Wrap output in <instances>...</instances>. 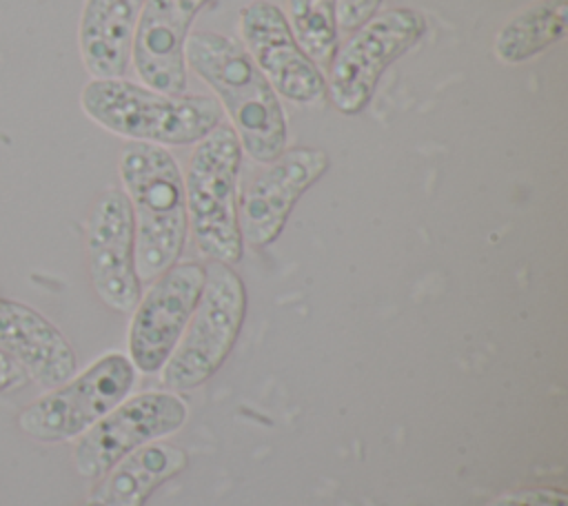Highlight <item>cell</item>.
I'll return each mask as SVG.
<instances>
[{
	"mask_svg": "<svg viewBox=\"0 0 568 506\" xmlns=\"http://www.w3.org/2000/svg\"><path fill=\"white\" fill-rule=\"evenodd\" d=\"M184 62L215 93L242 153L266 164L286 149L288 126L280 95L244 47L217 31H195L186 38Z\"/></svg>",
	"mask_w": 568,
	"mask_h": 506,
	"instance_id": "cell-1",
	"label": "cell"
},
{
	"mask_svg": "<svg viewBox=\"0 0 568 506\" xmlns=\"http://www.w3.org/2000/svg\"><path fill=\"white\" fill-rule=\"evenodd\" d=\"M118 173L133 215L135 273L140 282H153L184 249L189 215L182 173L171 151L144 142L124 144Z\"/></svg>",
	"mask_w": 568,
	"mask_h": 506,
	"instance_id": "cell-2",
	"label": "cell"
},
{
	"mask_svg": "<svg viewBox=\"0 0 568 506\" xmlns=\"http://www.w3.org/2000/svg\"><path fill=\"white\" fill-rule=\"evenodd\" d=\"M80 109L104 131L131 142L189 146L222 124V107L211 95L162 93L124 78L89 80Z\"/></svg>",
	"mask_w": 568,
	"mask_h": 506,
	"instance_id": "cell-3",
	"label": "cell"
},
{
	"mask_svg": "<svg viewBox=\"0 0 568 506\" xmlns=\"http://www.w3.org/2000/svg\"><path fill=\"white\" fill-rule=\"evenodd\" d=\"M242 146L229 124H217L195 142L184 182L186 215L200 253L222 264L242 257L244 242L237 226V173Z\"/></svg>",
	"mask_w": 568,
	"mask_h": 506,
	"instance_id": "cell-4",
	"label": "cell"
},
{
	"mask_svg": "<svg viewBox=\"0 0 568 506\" xmlns=\"http://www.w3.org/2000/svg\"><path fill=\"white\" fill-rule=\"evenodd\" d=\"M246 313V291L240 275L222 262L209 260L204 286L193 315L164 362L162 382L173 391H189L206 382L231 353Z\"/></svg>",
	"mask_w": 568,
	"mask_h": 506,
	"instance_id": "cell-5",
	"label": "cell"
},
{
	"mask_svg": "<svg viewBox=\"0 0 568 506\" xmlns=\"http://www.w3.org/2000/svg\"><path fill=\"white\" fill-rule=\"evenodd\" d=\"M426 18L408 7L377 11L335 51L328 62L326 95L344 115L368 107L386 67L413 49L426 33Z\"/></svg>",
	"mask_w": 568,
	"mask_h": 506,
	"instance_id": "cell-6",
	"label": "cell"
},
{
	"mask_svg": "<svg viewBox=\"0 0 568 506\" xmlns=\"http://www.w3.org/2000/svg\"><path fill=\"white\" fill-rule=\"evenodd\" d=\"M135 366L122 353L98 357L80 375L33 399L18 417L20 431L47 444L78 439L133 388Z\"/></svg>",
	"mask_w": 568,
	"mask_h": 506,
	"instance_id": "cell-7",
	"label": "cell"
},
{
	"mask_svg": "<svg viewBox=\"0 0 568 506\" xmlns=\"http://www.w3.org/2000/svg\"><path fill=\"white\" fill-rule=\"evenodd\" d=\"M186 422V404L171 393H142L122 399L73 446V466L82 477L98 479L129 453L175 433Z\"/></svg>",
	"mask_w": 568,
	"mask_h": 506,
	"instance_id": "cell-8",
	"label": "cell"
},
{
	"mask_svg": "<svg viewBox=\"0 0 568 506\" xmlns=\"http://www.w3.org/2000/svg\"><path fill=\"white\" fill-rule=\"evenodd\" d=\"M204 286V266L175 262L138 300L129 324L131 364L142 373L164 366L182 337Z\"/></svg>",
	"mask_w": 568,
	"mask_h": 506,
	"instance_id": "cell-9",
	"label": "cell"
},
{
	"mask_svg": "<svg viewBox=\"0 0 568 506\" xmlns=\"http://www.w3.org/2000/svg\"><path fill=\"white\" fill-rule=\"evenodd\" d=\"M328 169V155L315 146L284 149L266 162L244 186L237 200L242 242L262 249L275 242L302 193Z\"/></svg>",
	"mask_w": 568,
	"mask_h": 506,
	"instance_id": "cell-10",
	"label": "cell"
},
{
	"mask_svg": "<svg viewBox=\"0 0 568 506\" xmlns=\"http://www.w3.org/2000/svg\"><path fill=\"white\" fill-rule=\"evenodd\" d=\"M244 51L273 91L295 104H317L326 95L320 67L297 44L284 11L268 0H253L237 16Z\"/></svg>",
	"mask_w": 568,
	"mask_h": 506,
	"instance_id": "cell-11",
	"label": "cell"
},
{
	"mask_svg": "<svg viewBox=\"0 0 568 506\" xmlns=\"http://www.w3.org/2000/svg\"><path fill=\"white\" fill-rule=\"evenodd\" d=\"M87 264L93 291L111 311L129 313L140 300L133 215L122 189L102 191L87 220Z\"/></svg>",
	"mask_w": 568,
	"mask_h": 506,
	"instance_id": "cell-12",
	"label": "cell"
},
{
	"mask_svg": "<svg viewBox=\"0 0 568 506\" xmlns=\"http://www.w3.org/2000/svg\"><path fill=\"white\" fill-rule=\"evenodd\" d=\"M211 0H146L135 27L131 60L142 84L162 93H184V44L195 16Z\"/></svg>",
	"mask_w": 568,
	"mask_h": 506,
	"instance_id": "cell-13",
	"label": "cell"
},
{
	"mask_svg": "<svg viewBox=\"0 0 568 506\" xmlns=\"http://www.w3.org/2000/svg\"><path fill=\"white\" fill-rule=\"evenodd\" d=\"M0 353L44 388H55L75 375V353L58 326L36 308L4 297H0Z\"/></svg>",
	"mask_w": 568,
	"mask_h": 506,
	"instance_id": "cell-14",
	"label": "cell"
},
{
	"mask_svg": "<svg viewBox=\"0 0 568 506\" xmlns=\"http://www.w3.org/2000/svg\"><path fill=\"white\" fill-rule=\"evenodd\" d=\"M144 2L84 0L78 22V51L91 80L124 75Z\"/></svg>",
	"mask_w": 568,
	"mask_h": 506,
	"instance_id": "cell-15",
	"label": "cell"
},
{
	"mask_svg": "<svg viewBox=\"0 0 568 506\" xmlns=\"http://www.w3.org/2000/svg\"><path fill=\"white\" fill-rule=\"evenodd\" d=\"M186 464L182 448L146 444L111 466L80 506H142L155 486L182 473Z\"/></svg>",
	"mask_w": 568,
	"mask_h": 506,
	"instance_id": "cell-16",
	"label": "cell"
},
{
	"mask_svg": "<svg viewBox=\"0 0 568 506\" xmlns=\"http://www.w3.org/2000/svg\"><path fill=\"white\" fill-rule=\"evenodd\" d=\"M566 31L568 0H537L497 31L493 51L504 64H521L564 40Z\"/></svg>",
	"mask_w": 568,
	"mask_h": 506,
	"instance_id": "cell-17",
	"label": "cell"
},
{
	"mask_svg": "<svg viewBox=\"0 0 568 506\" xmlns=\"http://www.w3.org/2000/svg\"><path fill=\"white\" fill-rule=\"evenodd\" d=\"M337 0H286V22L302 51L317 64L328 67L337 51Z\"/></svg>",
	"mask_w": 568,
	"mask_h": 506,
	"instance_id": "cell-18",
	"label": "cell"
},
{
	"mask_svg": "<svg viewBox=\"0 0 568 506\" xmlns=\"http://www.w3.org/2000/svg\"><path fill=\"white\" fill-rule=\"evenodd\" d=\"M488 506H568V497L557 488H528L501 495Z\"/></svg>",
	"mask_w": 568,
	"mask_h": 506,
	"instance_id": "cell-19",
	"label": "cell"
},
{
	"mask_svg": "<svg viewBox=\"0 0 568 506\" xmlns=\"http://www.w3.org/2000/svg\"><path fill=\"white\" fill-rule=\"evenodd\" d=\"M382 2L384 0H337V7H335L337 31L353 33L357 27H362L368 18H373L379 11Z\"/></svg>",
	"mask_w": 568,
	"mask_h": 506,
	"instance_id": "cell-20",
	"label": "cell"
},
{
	"mask_svg": "<svg viewBox=\"0 0 568 506\" xmlns=\"http://www.w3.org/2000/svg\"><path fill=\"white\" fill-rule=\"evenodd\" d=\"M24 373L16 362H11L4 353H0V393L13 386H20L24 382Z\"/></svg>",
	"mask_w": 568,
	"mask_h": 506,
	"instance_id": "cell-21",
	"label": "cell"
}]
</instances>
